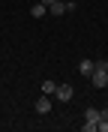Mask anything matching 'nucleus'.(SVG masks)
<instances>
[{"instance_id":"obj_9","label":"nucleus","mask_w":108,"mask_h":132,"mask_svg":"<svg viewBox=\"0 0 108 132\" xmlns=\"http://www.w3.org/2000/svg\"><path fill=\"white\" fill-rule=\"evenodd\" d=\"M96 132H108V120H102V117H99V123H96Z\"/></svg>"},{"instance_id":"obj_11","label":"nucleus","mask_w":108,"mask_h":132,"mask_svg":"<svg viewBox=\"0 0 108 132\" xmlns=\"http://www.w3.org/2000/svg\"><path fill=\"white\" fill-rule=\"evenodd\" d=\"M99 117H102V120H108V105H105V108L99 111Z\"/></svg>"},{"instance_id":"obj_13","label":"nucleus","mask_w":108,"mask_h":132,"mask_svg":"<svg viewBox=\"0 0 108 132\" xmlns=\"http://www.w3.org/2000/svg\"><path fill=\"white\" fill-rule=\"evenodd\" d=\"M63 3H69V0H63Z\"/></svg>"},{"instance_id":"obj_5","label":"nucleus","mask_w":108,"mask_h":132,"mask_svg":"<svg viewBox=\"0 0 108 132\" xmlns=\"http://www.w3.org/2000/svg\"><path fill=\"white\" fill-rule=\"evenodd\" d=\"M84 120H90V123H99V108H87V111H84Z\"/></svg>"},{"instance_id":"obj_1","label":"nucleus","mask_w":108,"mask_h":132,"mask_svg":"<svg viewBox=\"0 0 108 132\" xmlns=\"http://www.w3.org/2000/svg\"><path fill=\"white\" fill-rule=\"evenodd\" d=\"M90 84L96 87V90L108 87V72H105V69H93V75H90Z\"/></svg>"},{"instance_id":"obj_2","label":"nucleus","mask_w":108,"mask_h":132,"mask_svg":"<svg viewBox=\"0 0 108 132\" xmlns=\"http://www.w3.org/2000/svg\"><path fill=\"white\" fill-rule=\"evenodd\" d=\"M33 105H36V114H48V111H51V105H54V102H51V96H45V93H42V96L36 99Z\"/></svg>"},{"instance_id":"obj_6","label":"nucleus","mask_w":108,"mask_h":132,"mask_svg":"<svg viewBox=\"0 0 108 132\" xmlns=\"http://www.w3.org/2000/svg\"><path fill=\"white\" fill-rule=\"evenodd\" d=\"M54 90H57V81H42V93L45 96H54Z\"/></svg>"},{"instance_id":"obj_12","label":"nucleus","mask_w":108,"mask_h":132,"mask_svg":"<svg viewBox=\"0 0 108 132\" xmlns=\"http://www.w3.org/2000/svg\"><path fill=\"white\" fill-rule=\"evenodd\" d=\"M39 3H45V6H51V3H54V0H39Z\"/></svg>"},{"instance_id":"obj_3","label":"nucleus","mask_w":108,"mask_h":132,"mask_svg":"<svg viewBox=\"0 0 108 132\" xmlns=\"http://www.w3.org/2000/svg\"><path fill=\"white\" fill-rule=\"evenodd\" d=\"M72 84H57V90H54V96L60 99V102H69V99H72Z\"/></svg>"},{"instance_id":"obj_10","label":"nucleus","mask_w":108,"mask_h":132,"mask_svg":"<svg viewBox=\"0 0 108 132\" xmlns=\"http://www.w3.org/2000/svg\"><path fill=\"white\" fill-rule=\"evenodd\" d=\"M96 69H105V72H108V57H102V60H96Z\"/></svg>"},{"instance_id":"obj_7","label":"nucleus","mask_w":108,"mask_h":132,"mask_svg":"<svg viewBox=\"0 0 108 132\" xmlns=\"http://www.w3.org/2000/svg\"><path fill=\"white\" fill-rule=\"evenodd\" d=\"M45 12H48V6H45V3H36V6L30 9V15H33V18H42Z\"/></svg>"},{"instance_id":"obj_8","label":"nucleus","mask_w":108,"mask_h":132,"mask_svg":"<svg viewBox=\"0 0 108 132\" xmlns=\"http://www.w3.org/2000/svg\"><path fill=\"white\" fill-rule=\"evenodd\" d=\"M81 132H96V123H90V120H84V123H81Z\"/></svg>"},{"instance_id":"obj_4","label":"nucleus","mask_w":108,"mask_h":132,"mask_svg":"<svg viewBox=\"0 0 108 132\" xmlns=\"http://www.w3.org/2000/svg\"><path fill=\"white\" fill-rule=\"evenodd\" d=\"M93 69H96V63H93V60H81V63H78V72H81L84 78H90Z\"/></svg>"}]
</instances>
